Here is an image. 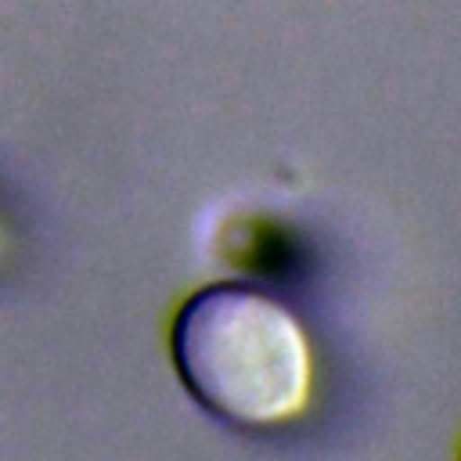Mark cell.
<instances>
[{"mask_svg":"<svg viewBox=\"0 0 461 461\" xmlns=\"http://www.w3.org/2000/svg\"><path fill=\"white\" fill-rule=\"evenodd\" d=\"M169 360L187 396L216 421L263 432L313 396V346L299 317L263 288H194L169 321Z\"/></svg>","mask_w":461,"mask_h":461,"instance_id":"6da1fadb","label":"cell"},{"mask_svg":"<svg viewBox=\"0 0 461 461\" xmlns=\"http://www.w3.org/2000/svg\"><path fill=\"white\" fill-rule=\"evenodd\" d=\"M457 461H461V443H457Z\"/></svg>","mask_w":461,"mask_h":461,"instance_id":"7a4b0ae2","label":"cell"}]
</instances>
